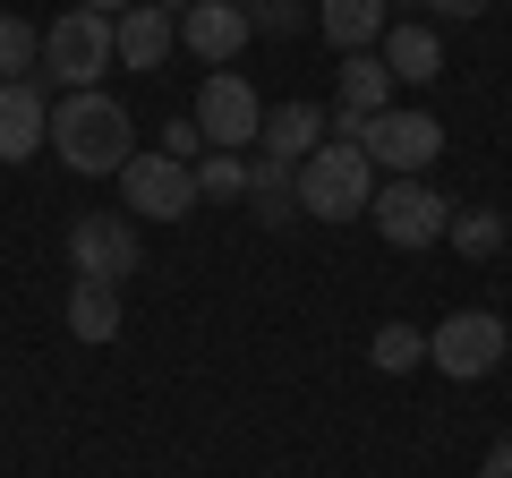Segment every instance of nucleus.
Instances as JSON below:
<instances>
[{
	"mask_svg": "<svg viewBox=\"0 0 512 478\" xmlns=\"http://www.w3.org/2000/svg\"><path fill=\"white\" fill-rule=\"evenodd\" d=\"M52 154L69 171H86V180H103V171H120L128 154H137V129H128V103L120 94H60L52 103Z\"/></svg>",
	"mask_w": 512,
	"mask_h": 478,
	"instance_id": "nucleus-1",
	"label": "nucleus"
},
{
	"mask_svg": "<svg viewBox=\"0 0 512 478\" xmlns=\"http://www.w3.org/2000/svg\"><path fill=\"white\" fill-rule=\"evenodd\" d=\"M367 205H376V163H367L359 146H342V137H325V146L299 163V214H316V222H359Z\"/></svg>",
	"mask_w": 512,
	"mask_h": 478,
	"instance_id": "nucleus-2",
	"label": "nucleus"
},
{
	"mask_svg": "<svg viewBox=\"0 0 512 478\" xmlns=\"http://www.w3.org/2000/svg\"><path fill=\"white\" fill-rule=\"evenodd\" d=\"M111 26H120V18H94V9H60V18L43 26V69H52V86H69V94L103 86V69L120 60Z\"/></svg>",
	"mask_w": 512,
	"mask_h": 478,
	"instance_id": "nucleus-3",
	"label": "nucleus"
},
{
	"mask_svg": "<svg viewBox=\"0 0 512 478\" xmlns=\"http://www.w3.org/2000/svg\"><path fill=\"white\" fill-rule=\"evenodd\" d=\"M120 205L137 222H188L205 205L197 197V163H171L163 146H154V154H128V163H120Z\"/></svg>",
	"mask_w": 512,
	"mask_h": 478,
	"instance_id": "nucleus-4",
	"label": "nucleus"
},
{
	"mask_svg": "<svg viewBox=\"0 0 512 478\" xmlns=\"http://www.w3.org/2000/svg\"><path fill=\"white\" fill-rule=\"evenodd\" d=\"M256 129H265L256 86H248L239 69H205V86H197V137H205L214 154H248Z\"/></svg>",
	"mask_w": 512,
	"mask_h": 478,
	"instance_id": "nucleus-5",
	"label": "nucleus"
},
{
	"mask_svg": "<svg viewBox=\"0 0 512 478\" xmlns=\"http://www.w3.org/2000/svg\"><path fill=\"white\" fill-rule=\"evenodd\" d=\"M359 154L376 171H393V180H419V171L444 154V120L436 111H376V120L359 129Z\"/></svg>",
	"mask_w": 512,
	"mask_h": 478,
	"instance_id": "nucleus-6",
	"label": "nucleus"
},
{
	"mask_svg": "<svg viewBox=\"0 0 512 478\" xmlns=\"http://www.w3.org/2000/svg\"><path fill=\"white\" fill-rule=\"evenodd\" d=\"M367 214H376L384 248H436V239L453 231V197H444V188H427V180H384Z\"/></svg>",
	"mask_w": 512,
	"mask_h": 478,
	"instance_id": "nucleus-7",
	"label": "nucleus"
},
{
	"mask_svg": "<svg viewBox=\"0 0 512 478\" xmlns=\"http://www.w3.org/2000/svg\"><path fill=\"white\" fill-rule=\"evenodd\" d=\"M427 359H436L453 385L495 376V359H504V316H495V308H453L436 333H427Z\"/></svg>",
	"mask_w": 512,
	"mask_h": 478,
	"instance_id": "nucleus-8",
	"label": "nucleus"
},
{
	"mask_svg": "<svg viewBox=\"0 0 512 478\" xmlns=\"http://www.w3.org/2000/svg\"><path fill=\"white\" fill-rule=\"evenodd\" d=\"M69 274L77 282H128L137 274V222L128 214H77L69 222Z\"/></svg>",
	"mask_w": 512,
	"mask_h": 478,
	"instance_id": "nucleus-9",
	"label": "nucleus"
},
{
	"mask_svg": "<svg viewBox=\"0 0 512 478\" xmlns=\"http://www.w3.org/2000/svg\"><path fill=\"white\" fill-rule=\"evenodd\" d=\"M248 9H239V0H197V9H180V43L188 52L205 60V69H231L239 52H248Z\"/></svg>",
	"mask_w": 512,
	"mask_h": 478,
	"instance_id": "nucleus-10",
	"label": "nucleus"
},
{
	"mask_svg": "<svg viewBox=\"0 0 512 478\" xmlns=\"http://www.w3.org/2000/svg\"><path fill=\"white\" fill-rule=\"evenodd\" d=\"M111 43H120V69H146V77H154L171 52H180V18H171V9H154V0H137V9L111 26Z\"/></svg>",
	"mask_w": 512,
	"mask_h": 478,
	"instance_id": "nucleus-11",
	"label": "nucleus"
},
{
	"mask_svg": "<svg viewBox=\"0 0 512 478\" xmlns=\"http://www.w3.org/2000/svg\"><path fill=\"white\" fill-rule=\"evenodd\" d=\"M52 137V103H43V86L26 77V86H0V163H26V154Z\"/></svg>",
	"mask_w": 512,
	"mask_h": 478,
	"instance_id": "nucleus-12",
	"label": "nucleus"
},
{
	"mask_svg": "<svg viewBox=\"0 0 512 478\" xmlns=\"http://www.w3.org/2000/svg\"><path fill=\"white\" fill-rule=\"evenodd\" d=\"M325 146V111L316 103H274L265 111V129H256V154H274V163H308V154Z\"/></svg>",
	"mask_w": 512,
	"mask_h": 478,
	"instance_id": "nucleus-13",
	"label": "nucleus"
},
{
	"mask_svg": "<svg viewBox=\"0 0 512 478\" xmlns=\"http://www.w3.org/2000/svg\"><path fill=\"white\" fill-rule=\"evenodd\" d=\"M316 26H325L333 52H367V43L393 26V0H325V9H316Z\"/></svg>",
	"mask_w": 512,
	"mask_h": 478,
	"instance_id": "nucleus-14",
	"label": "nucleus"
},
{
	"mask_svg": "<svg viewBox=\"0 0 512 478\" xmlns=\"http://www.w3.org/2000/svg\"><path fill=\"white\" fill-rule=\"evenodd\" d=\"M384 69H393V86H436L444 77L436 26H393V35H384Z\"/></svg>",
	"mask_w": 512,
	"mask_h": 478,
	"instance_id": "nucleus-15",
	"label": "nucleus"
},
{
	"mask_svg": "<svg viewBox=\"0 0 512 478\" xmlns=\"http://www.w3.org/2000/svg\"><path fill=\"white\" fill-rule=\"evenodd\" d=\"M333 86H342V103L333 111H393V69H384L376 52H342V69H333Z\"/></svg>",
	"mask_w": 512,
	"mask_h": 478,
	"instance_id": "nucleus-16",
	"label": "nucleus"
},
{
	"mask_svg": "<svg viewBox=\"0 0 512 478\" xmlns=\"http://www.w3.org/2000/svg\"><path fill=\"white\" fill-rule=\"evenodd\" d=\"M69 333L77 342H120V282H77L69 291Z\"/></svg>",
	"mask_w": 512,
	"mask_h": 478,
	"instance_id": "nucleus-17",
	"label": "nucleus"
},
{
	"mask_svg": "<svg viewBox=\"0 0 512 478\" xmlns=\"http://www.w3.org/2000/svg\"><path fill=\"white\" fill-rule=\"evenodd\" d=\"M248 205H256V222H291L299 214V171L274 163V154H256L248 163Z\"/></svg>",
	"mask_w": 512,
	"mask_h": 478,
	"instance_id": "nucleus-18",
	"label": "nucleus"
},
{
	"mask_svg": "<svg viewBox=\"0 0 512 478\" xmlns=\"http://www.w3.org/2000/svg\"><path fill=\"white\" fill-rule=\"evenodd\" d=\"M26 77H43V26L0 18V86H26Z\"/></svg>",
	"mask_w": 512,
	"mask_h": 478,
	"instance_id": "nucleus-19",
	"label": "nucleus"
},
{
	"mask_svg": "<svg viewBox=\"0 0 512 478\" xmlns=\"http://www.w3.org/2000/svg\"><path fill=\"white\" fill-rule=\"evenodd\" d=\"M367 359H376L384 376H402V368H419V359H427V333L393 316V325H376V342H367Z\"/></svg>",
	"mask_w": 512,
	"mask_h": 478,
	"instance_id": "nucleus-20",
	"label": "nucleus"
},
{
	"mask_svg": "<svg viewBox=\"0 0 512 478\" xmlns=\"http://www.w3.org/2000/svg\"><path fill=\"white\" fill-rule=\"evenodd\" d=\"M444 239H453L461 257H495V248H504V214H487V205H461Z\"/></svg>",
	"mask_w": 512,
	"mask_h": 478,
	"instance_id": "nucleus-21",
	"label": "nucleus"
},
{
	"mask_svg": "<svg viewBox=\"0 0 512 478\" xmlns=\"http://www.w3.org/2000/svg\"><path fill=\"white\" fill-rule=\"evenodd\" d=\"M197 197H248V154H197Z\"/></svg>",
	"mask_w": 512,
	"mask_h": 478,
	"instance_id": "nucleus-22",
	"label": "nucleus"
},
{
	"mask_svg": "<svg viewBox=\"0 0 512 478\" xmlns=\"http://www.w3.org/2000/svg\"><path fill=\"white\" fill-rule=\"evenodd\" d=\"M248 26H265V35H299V26H308V9H299V0H256Z\"/></svg>",
	"mask_w": 512,
	"mask_h": 478,
	"instance_id": "nucleus-23",
	"label": "nucleus"
},
{
	"mask_svg": "<svg viewBox=\"0 0 512 478\" xmlns=\"http://www.w3.org/2000/svg\"><path fill=\"white\" fill-rule=\"evenodd\" d=\"M163 154H171V163H197V154H205V137H197V120H188V111L163 129Z\"/></svg>",
	"mask_w": 512,
	"mask_h": 478,
	"instance_id": "nucleus-24",
	"label": "nucleus"
},
{
	"mask_svg": "<svg viewBox=\"0 0 512 478\" xmlns=\"http://www.w3.org/2000/svg\"><path fill=\"white\" fill-rule=\"evenodd\" d=\"M419 9H427V18H461V26H470V18H487L495 0H419Z\"/></svg>",
	"mask_w": 512,
	"mask_h": 478,
	"instance_id": "nucleus-25",
	"label": "nucleus"
},
{
	"mask_svg": "<svg viewBox=\"0 0 512 478\" xmlns=\"http://www.w3.org/2000/svg\"><path fill=\"white\" fill-rule=\"evenodd\" d=\"M77 9H94V18H128L137 0H77Z\"/></svg>",
	"mask_w": 512,
	"mask_h": 478,
	"instance_id": "nucleus-26",
	"label": "nucleus"
},
{
	"mask_svg": "<svg viewBox=\"0 0 512 478\" xmlns=\"http://www.w3.org/2000/svg\"><path fill=\"white\" fill-rule=\"evenodd\" d=\"M487 478H512V436H504V444L487 453Z\"/></svg>",
	"mask_w": 512,
	"mask_h": 478,
	"instance_id": "nucleus-27",
	"label": "nucleus"
},
{
	"mask_svg": "<svg viewBox=\"0 0 512 478\" xmlns=\"http://www.w3.org/2000/svg\"><path fill=\"white\" fill-rule=\"evenodd\" d=\"M154 9H171V18H180V9H197V0H154Z\"/></svg>",
	"mask_w": 512,
	"mask_h": 478,
	"instance_id": "nucleus-28",
	"label": "nucleus"
}]
</instances>
